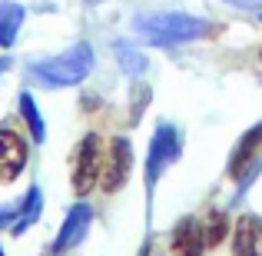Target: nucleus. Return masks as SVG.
<instances>
[{"instance_id":"f257e3e1","label":"nucleus","mask_w":262,"mask_h":256,"mask_svg":"<svg viewBox=\"0 0 262 256\" xmlns=\"http://www.w3.org/2000/svg\"><path fill=\"white\" fill-rule=\"evenodd\" d=\"M136 37H143L149 47H183V44H196V40L209 37L212 27L209 20L196 17V13H183V10H160V13H140L133 20Z\"/></svg>"},{"instance_id":"f03ea898","label":"nucleus","mask_w":262,"mask_h":256,"mask_svg":"<svg viewBox=\"0 0 262 256\" xmlns=\"http://www.w3.org/2000/svg\"><path fill=\"white\" fill-rule=\"evenodd\" d=\"M93 47L90 44H73L70 50L57 53V57H47V60H37L30 64V73L40 80L43 87H77L93 73Z\"/></svg>"},{"instance_id":"7ed1b4c3","label":"nucleus","mask_w":262,"mask_h":256,"mask_svg":"<svg viewBox=\"0 0 262 256\" xmlns=\"http://www.w3.org/2000/svg\"><path fill=\"white\" fill-rule=\"evenodd\" d=\"M183 156V136L173 123H160L149 140V153H146V186L153 190L156 180L163 176V170L173 167V163Z\"/></svg>"},{"instance_id":"20e7f679","label":"nucleus","mask_w":262,"mask_h":256,"mask_svg":"<svg viewBox=\"0 0 262 256\" xmlns=\"http://www.w3.org/2000/svg\"><path fill=\"white\" fill-rule=\"evenodd\" d=\"M100 170H103V140L96 133H86L77 147V156H73V193L86 196L100 180Z\"/></svg>"},{"instance_id":"39448f33","label":"nucleus","mask_w":262,"mask_h":256,"mask_svg":"<svg viewBox=\"0 0 262 256\" xmlns=\"http://www.w3.org/2000/svg\"><path fill=\"white\" fill-rule=\"evenodd\" d=\"M133 170V147H129L126 136H113L103 153V170H100V186L103 193H116L123 183L129 180Z\"/></svg>"},{"instance_id":"423d86ee","label":"nucleus","mask_w":262,"mask_h":256,"mask_svg":"<svg viewBox=\"0 0 262 256\" xmlns=\"http://www.w3.org/2000/svg\"><path fill=\"white\" fill-rule=\"evenodd\" d=\"M27 167V143L20 140L17 130L0 127V183L17 180Z\"/></svg>"},{"instance_id":"0eeeda50","label":"nucleus","mask_w":262,"mask_h":256,"mask_svg":"<svg viewBox=\"0 0 262 256\" xmlns=\"http://www.w3.org/2000/svg\"><path fill=\"white\" fill-rule=\"evenodd\" d=\"M90 223H93V210H90L86 203H77L70 213H67V220H63V226H60V233H57V240H53V253H67V250H73V246L80 243V240L86 237V230H90Z\"/></svg>"},{"instance_id":"6e6552de","label":"nucleus","mask_w":262,"mask_h":256,"mask_svg":"<svg viewBox=\"0 0 262 256\" xmlns=\"http://www.w3.org/2000/svg\"><path fill=\"white\" fill-rule=\"evenodd\" d=\"M259 153H262V123L249 127V130H246V133L236 140L232 156H229V176L239 180L246 170L252 167V163H259Z\"/></svg>"},{"instance_id":"1a4fd4ad","label":"nucleus","mask_w":262,"mask_h":256,"mask_svg":"<svg viewBox=\"0 0 262 256\" xmlns=\"http://www.w3.org/2000/svg\"><path fill=\"white\" fill-rule=\"evenodd\" d=\"M232 256H262V216L246 213L232 230Z\"/></svg>"},{"instance_id":"9d476101","label":"nucleus","mask_w":262,"mask_h":256,"mask_svg":"<svg viewBox=\"0 0 262 256\" xmlns=\"http://www.w3.org/2000/svg\"><path fill=\"white\" fill-rule=\"evenodd\" d=\"M169 250H173V256H203L206 253L199 220L186 216L183 223L176 226V230H173V240H169Z\"/></svg>"},{"instance_id":"9b49d317","label":"nucleus","mask_w":262,"mask_h":256,"mask_svg":"<svg viewBox=\"0 0 262 256\" xmlns=\"http://www.w3.org/2000/svg\"><path fill=\"white\" fill-rule=\"evenodd\" d=\"M113 57H116V64H120V70L126 73V77H143L146 67H149L146 53H143L136 44H129V40H116L113 44Z\"/></svg>"},{"instance_id":"f8f14e48","label":"nucleus","mask_w":262,"mask_h":256,"mask_svg":"<svg viewBox=\"0 0 262 256\" xmlns=\"http://www.w3.org/2000/svg\"><path fill=\"white\" fill-rule=\"evenodd\" d=\"M24 7L20 4H13V0H4L0 4V47H13V40H17V33H20V27H24Z\"/></svg>"},{"instance_id":"ddd939ff","label":"nucleus","mask_w":262,"mask_h":256,"mask_svg":"<svg viewBox=\"0 0 262 256\" xmlns=\"http://www.w3.org/2000/svg\"><path fill=\"white\" fill-rule=\"evenodd\" d=\"M40 210H43V193H40L37 186H30L27 196L20 200V216H17V223H13V233H24L30 223H37Z\"/></svg>"},{"instance_id":"4468645a","label":"nucleus","mask_w":262,"mask_h":256,"mask_svg":"<svg viewBox=\"0 0 262 256\" xmlns=\"http://www.w3.org/2000/svg\"><path fill=\"white\" fill-rule=\"evenodd\" d=\"M199 230H203V243H206V250H212V246H219L223 243V237L229 233V223H226V213H219V210H209V216L199 223Z\"/></svg>"},{"instance_id":"2eb2a0df","label":"nucleus","mask_w":262,"mask_h":256,"mask_svg":"<svg viewBox=\"0 0 262 256\" xmlns=\"http://www.w3.org/2000/svg\"><path fill=\"white\" fill-rule=\"evenodd\" d=\"M20 113H24L27 127H30V136L37 143H43L47 140V127H43V116H40V110H37V103H33L30 93H20Z\"/></svg>"},{"instance_id":"dca6fc26","label":"nucleus","mask_w":262,"mask_h":256,"mask_svg":"<svg viewBox=\"0 0 262 256\" xmlns=\"http://www.w3.org/2000/svg\"><path fill=\"white\" fill-rule=\"evenodd\" d=\"M226 7H236V10H252V13H262V0H223Z\"/></svg>"},{"instance_id":"f3484780","label":"nucleus","mask_w":262,"mask_h":256,"mask_svg":"<svg viewBox=\"0 0 262 256\" xmlns=\"http://www.w3.org/2000/svg\"><path fill=\"white\" fill-rule=\"evenodd\" d=\"M256 64H259V77H262V44H259V53H256Z\"/></svg>"},{"instance_id":"a211bd4d","label":"nucleus","mask_w":262,"mask_h":256,"mask_svg":"<svg viewBox=\"0 0 262 256\" xmlns=\"http://www.w3.org/2000/svg\"><path fill=\"white\" fill-rule=\"evenodd\" d=\"M259 20H262V13H259Z\"/></svg>"}]
</instances>
